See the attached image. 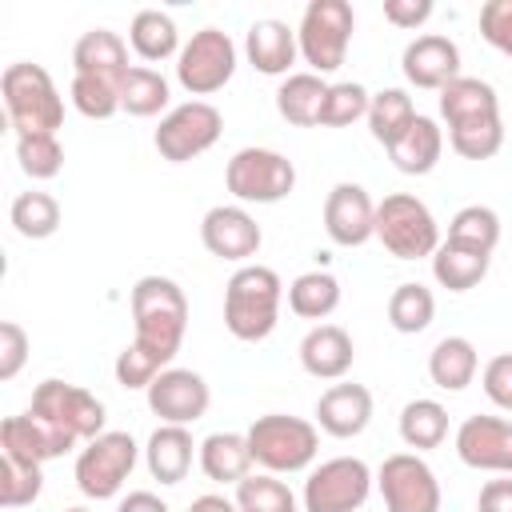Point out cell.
Listing matches in <instances>:
<instances>
[{"instance_id": "7402d4cb", "label": "cell", "mask_w": 512, "mask_h": 512, "mask_svg": "<svg viewBox=\"0 0 512 512\" xmlns=\"http://www.w3.org/2000/svg\"><path fill=\"white\" fill-rule=\"evenodd\" d=\"M352 360H356V348L340 324H316L300 340V364L316 380H344Z\"/></svg>"}, {"instance_id": "816d5d0a", "label": "cell", "mask_w": 512, "mask_h": 512, "mask_svg": "<svg viewBox=\"0 0 512 512\" xmlns=\"http://www.w3.org/2000/svg\"><path fill=\"white\" fill-rule=\"evenodd\" d=\"M116 512H172V508H168L156 492H144V488H140V492H128Z\"/></svg>"}, {"instance_id": "5bb4252c", "label": "cell", "mask_w": 512, "mask_h": 512, "mask_svg": "<svg viewBox=\"0 0 512 512\" xmlns=\"http://www.w3.org/2000/svg\"><path fill=\"white\" fill-rule=\"evenodd\" d=\"M212 404V388L192 368H164L148 384V408L160 416V424H196Z\"/></svg>"}, {"instance_id": "d6a6232c", "label": "cell", "mask_w": 512, "mask_h": 512, "mask_svg": "<svg viewBox=\"0 0 512 512\" xmlns=\"http://www.w3.org/2000/svg\"><path fill=\"white\" fill-rule=\"evenodd\" d=\"M168 100H172V88L156 68L132 64L124 72V80H120V112L140 116V120L144 116H160L168 108Z\"/></svg>"}, {"instance_id": "7bdbcfd3", "label": "cell", "mask_w": 512, "mask_h": 512, "mask_svg": "<svg viewBox=\"0 0 512 512\" xmlns=\"http://www.w3.org/2000/svg\"><path fill=\"white\" fill-rule=\"evenodd\" d=\"M72 108L88 120H108L120 112V80L108 76H72Z\"/></svg>"}, {"instance_id": "3957f363", "label": "cell", "mask_w": 512, "mask_h": 512, "mask_svg": "<svg viewBox=\"0 0 512 512\" xmlns=\"http://www.w3.org/2000/svg\"><path fill=\"white\" fill-rule=\"evenodd\" d=\"M0 96H4V112L16 136H32V132H60L64 124V96L52 84V76L40 64L16 60L4 68L0 76Z\"/></svg>"}, {"instance_id": "30bf717a", "label": "cell", "mask_w": 512, "mask_h": 512, "mask_svg": "<svg viewBox=\"0 0 512 512\" xmlns=\"http://www.w3.org/2000/svg\"><path fill=\"white\" fill-rule=\"evenodd\" d=\"M372 468L360 456H332L304 480V512H360L372 492Z\"/></svg>"}, {"instance_id": "f6af8a7d", "label": "cell", "mask_w": 512, "mask_h": 512, "mask_svg": "<svg viewBox=\"0 0 512 512\" xmlns=\"http://www.w3.org/2000/svg\"><path fill=\"white\" fill-rule=\"evenodd\" d=\"M168 364L160 360V356H152L148 348H140L136 340L132 344H124V352L116 356V384L120 388H144L148 392V384L164 372Z\"/></svg>"}, {"instance_id": "e575fe53", "label": "cell", "mask_w": 512, "mask_h": 512, "mask_svg": "<svg viewBox=\"0 0 512 512\" xmlns=\"http://www.w3.org/2000/svg\"><path fill=\"white\" fill-rule=\"evenodd\" d=\"M448 436V408L440 400H408L400 412V440L416 452L440 448Z\"/></svg>"}, {"instance_id": "cb8c5ba5", "label": "cell", "mask_w": 512, "mask_h": 512, "mask_svg": "<svg viewBox=\"0 0 512 512\" xmlns=\"http://www.w3.org/2000/svg\"><path fill=\"white\" fill-rule=\"evenodd\" d=\"M72 68L76 76H108V80H124L128 64V44L120 32L112 28H92L72 44Z\"/></svg>"}, {"instance_id": "4dcf8cb0", "label": "cell", "mask_w": 512, "mask_h": 512, "mask_svg": "<svg viewBox=\"0 0 512 512\" xmlns=\"http://www.w3.org/2000/svg\"><path fill=\"white\" fill-rule=\"evenodd\" d=\"M324 92H328L324 76H316V72H288L284 84L276 88V112L288 124H296V128H312V124H320Z\"/></svg>"}, {"instance_id": "83f0119b", "label": "cell", "mask_w": 512, "mask_h": 512, "mask_svg": "<svg viewBox=\"0 0 512 512\" xmlns=\"http://www.w3.org/2000/svg\"><path fill=\"white\" fill-rule=\"evenodd\" d=\"M488 264H492V252L464 248V244H452V240H440V248L432 252V276H436V284L448 288V292H468V288H476V284L488 276Z\"/></svg>"}, {"instance_id": "7dc6e473", "label": "cell", "mask_w": 512, "mask_h": 512, "mask_svg": "<svg viewBox=\"0 0 512 512\" xmlns=\"http://www.w3.org/2000/svg\"><path fill=\"white\" fill-rule=\"evenodd\" d=\"M480 384H484V396H488L496 408L512 412V352H500V356H492V360L484 364V376H480Z\"/></svg>"}, {"instance_id": "52a82bcc", "label": "cell", "mask_w": 512, "mask_h": 512, "mask_svg": "<svg viewBox=\"0 0 512 512\" xmlns=\"http://www.w3.org/2000/svg\"><path fill=\"white\" fill-rule=\"evenodd\" d=\"M224 184L240 204H276L296 188V164L276 148H240L224 168Z\"/></svg>"}, {"instance_id": "60d3db41", "label": "cell", "mask_w": 512, "mask_h": 512, "mask_svg": "<svg viewBox=\"0 0 512 512\" xmlns=\"http://www.w3.org/2000/svg\"><path fill=\"white\" fill-rule=\"evenodd\" d=\"M368 104H372V92L356 80H336L328 84L324 92V104H320V124L324 128H348L356 124L360 116H368Z\"/></svg>"}, {"instance_id": "74e56055", "label": "cell", "mask_w": 512, "mask_h": 512, "mask_svg": "<svg viewBox=\"0 0 512 512\" xmlns=\"http://www.w3.org/2000/svg\"><path fill=\"white\" fill-rule=\"evenodd\" d=\"M236 508L240 512H296V496L280 476L248 472L236 484Z\"/></svg>"}, {"instance_id": "8fae6325", "label": "cell", "mask_w": 512, "mask_h": 512, "mask_svg": "<svg viewBox=\"0 0 512 512\" xmlns=\"http://www.w3.org/2000/svg\"><path fill=\"white\" fill-rule=\"evenodd\" d=\"M236 72V44L220 28H200L188 36V44L176 56V80L188 96H212L220 92Z\"/></svg>"}, {"instance_id": "7a4b0ae2", "label": "cell", "mask_w": 512, "mask_h": 512, "mask_svg": "<svg viewBox=\"0 0 512 512\" xmlns=\"http://www.w3.org/2000/svg\"><path fill=\"white\" fill-rule=\"evenodd\" d=\"M280 300H284L280 276L264 264H244L224 284V328L244 344L268 340L280 320Z\"/></svg>"}, {"instance_id": "f35d334b", "label": "cell", "mask_w": 512, "mask_h": 512, "mask_svg": "<svg viewBox=\"0 0 512 512\" xmlns=\"http://www.w3.org/2000/svg\"><path fill=\"white\" fill-rule=\"evenodd\" d=\"M448 240L464 244V248H480L492 252L500 244V216L488 204H468L448 220Z\"/></svg>"}, {"instance_id": "484cf974", "label": "cell", "mask_w": 512, "mask_h": 512, "mask_svg": "<svg viewBox=\"0 0 512 512\" xmlns=\"http://www.w3.org/2000/svg\"><path fill=\"white\" fill-rule=\"evenodd\" d=\"M200 472L212 484H240L252 468V452H248V436L244 432H212L200 440Z\"/></svg>"}, {"instance_id": "277c9868", "label": "cell", "mask_w": 512, "mask_h": 512, "mask_svg": "<svg viewBox=\"0 0 512 512\" xmlns=\"http://www.w3.org/2000/svg\"><path fill=\"white\" fill-rule=\"evenodd\" d=\"M248 452L252 464H260L272 476H288V472H304L316 452H320V432L312 420L300 416H284V412H268L256 416L248 424Z\"/></svg>"}, {"instance_id": "f907efd6", "label": "cell", "mask_w": 512, "mask_h": 512, "mask_svg": "<svg viewBox=\"0 0 512 512\" xmlns=\"http://www.w3.org/2000/svg\"><path fill=\"white\" fill-rule=\"evenodd\" d=\"M476 512H512V476L488 480L476 496Z\"/></svg>"}, {"instance_id": "b9f144b4", "label": "cell", "mask_w": 512, "mask_h": 512, "mask_svg": "<svg viewBox=\"0 0 512 512\" xmlns=\"http://www.w3.org/2000/svg\"><path fill=\"white\" fill-rule=\"evenodd\" d=\"M16 160L20 172L32 180H52L64 168V144L52 132H32V136H16Z\"/></svg>"}, {"instance_id": "ac0fdd59", "label": "cell", "mask_w": 512, "mask_h": 512, "mask_svg": "<svg viewBox=\"0 0 512 512\" xmlns=\"http://www.w3.org/2000/svg\"><path fill=\"white\" fill-rule=\"evenodd\" d=\"M200 240H204V248L216 260H236L240 264V260H248V256L260 252L264 232H260L256 216L244 212L240 204H216L200 220Z\"/></svg>"}, {"instance_id": "f1b7e54d", "label": "cell", "mask_w": 512, "mask_h": 512, "mask_svg": "<svg viewBox=\"0 0 512 512\" xmlns=\"http://www.w3.org/2000/svg\"><path fill=\"white\" fill-rule=\"evenodd\" d=\"M476 368H480V356L468 336H444L428 352V376L444 392H464L476 380Z\"/></svg>"}, {"instance_id": "9c48e42d", "label": "cell", "mask_w": 512, "mask_h": 512, "mask_svg": "<svg viewBox=\"0 0 512 512\" xmlns=\"http://www.w3.org/2000/svg\"><path fill=\"white\" fill-rule=\"evenodd\" d=\"M136 440L128 432H100L76 456V488L88 500H112L136 468Z\"/></svg>"}, {"instance_id": "6da1fadb", "label": "cell", "mask_w": 512, "mask_h": 512, "mask_svg": "<svg viewBox=\"0 0 512 512\" xmlns=\"http://www.w3.org/2000/svg\"><path fill=\"white\" fill-rule=\"evenodd\" d=\"M132 324L136 344L172 364L188 332V296L168 276H140L132 284Z\"/></svg>"}, {"instance_id": "bcb514c9", "label": "cell", "mask_w": 512, "mask_h": 512, "mask_svg": "<svg viewBox=\"0 0 512 512\" xmlns=\"http://www.w3.org/2000/svg\"><path fill=\"white\" fill-rule=\"evenodd\" d=\"M480 36L512 60V0H488L480 8Z\"/></svg>"}, {"instance_id": "d6986e66", "label": "cell", "mask_w": 512, "mask_h": 512, "mask_svg": "<svg viewBox=\"0 0 512 512\" xmlns=\"http://www.w3.org/2000/svg\"><path fill=\"white\" fill-rule=\"evenodd\" d=\"M400 68H404V80L412 88L440 92L444 84H452L460 76V48H456V40H448L440 32H424V36L408 40Z\"/></svg>"}, {"instance_id": "ab89813d", "label": "cell", "mask_w": 512, "mask_h": 512, "mask_svg": "<svg viewBox=\"0 0 512 512\" xmlns=\"http://www.w3.org/2000/svg\"><path fill=\"white\" fill-rule=\"evenodd\" d=\"M448 144L464 160H488V156H496L504 148V120L500 116H488V120L452 124L448 128Z\"/></svg>"}, {"instance_id": "4316f807", "label": "cell", "mask_w": 512, "mask_h": 512, "mask_svg": "<svg viewBox=\"0 0 512 512\" xmlns=\"http://www.w3.org/2000/svg\"><path fill=\"white\" fill-rule=\"evenodd\" d=\"M440 116L448 128L468 124V120H488V116H500V96L488 80L456 76L452 84L440 88Z\"/></svg>"}, {"instance_id": "c3c4849f", "label": "cell", "mask_w": 512, "mask_h": 512, "mask_svg": "<svg viewBox=\"0 0 512 512\" xmlns=\"http://www.w3.org/2000/svg\"><path fill=\"white\" fill-rule=\"evenodd\" d=\"M28 360V332L16 320L0 324V380H16V372Z\"/></svg>"}, {"instance_id": "e0dca14e", "label": "cell", "mask_w": 512, "mask_h": 512, "mask_svg": "<svg viewBox=\"0 0 512 512\" xmlns=\"http://www.w3.org/2000/svg\"><path fill=\"white\" fill-rule=\"evenodd\" d=\"M80 440L68 436L64 428H56L52 420L36 416L32 408L24 416H8L0 424V452L4 456H16L24 464H44V460H56L64 452H72Z\"/></svg>"}, {"instance_id": "836d02e7", "label": "cell", "mask_w": 512, "mask_h": 512, "mask_svg": "<svg viewBox=\"0 0 512 512\" xmlns=\"http://www.w3.org/2000/svg\"><path fill=\"white\" fill-rule=\"evenodd\" d=\"M288 308L300 320H328L340 308V280L332 272H320V268L300 272L288 284Z\"/></svg>"}, {"instance_id": "ee69618b", "label": "cell", "mask_w": 512, "mask_h": 512, "mask_svg": "<svg viewBox=\"0 0 512 512\" xmlns=\"http://www.w3.org/2000/svg\"><path fill=\"white\" fill-rule=\"evenodd\" d=\"M44 488L40 464H24L16 456L0 452V504L4 508H28Z\"/></svg>"}, {"instance_id": "7c38bea8", "label": "cell", "mask_w": 512, "mask_h": 512, "mask_svg": "<svg viewBox=\"0 0 512 512\" xmlns=\"http://www.w3.org/2000/svg\"><path fill=\"white\" fill-rule=\"evenodd\" d=\"M32 412L44 416V420H52L56 428H64L68 436H76L80 444L96 440L104 432V420H108L104 404L88 388L68 384V380H40L36 392H32Z\"/></svg>"}, {"instance_id": "603a6c76", "label": "cell", "mask_w": 512, "mask_h": 512, "mask_svg": "<svg viewBox=\"0 0 512 512\" xmlns=\"http://www.w3.org/2000/svg\"><path fill=\"white\" fill-rule=\"evenodd\" d=\"M196 452H200V444H192V432L184 424H160L144 444V464H148L152 480L180 484L188 476Z\"/></svg>"}, {"instance_id": "9a60e30c", "label": "cell", "mask_w": 512, "mask_h": 512, "mask_svg": "<svg viewBox=\"0 0 512 512\" xmlns=\"http://www.w3.org/2000/svg\"><path fill=\"white\" fill-rule=\"evenodd\" d=\"M456 456L476 472L512 476V420L504 416H468L456 428Z\"/></svg>"}, {"instance_id": "f5cc1de1", "label": "cell", "mask_w": 512, "mask_h": 512, "mask_svg": "<svg viewBox=\"0 0 512 512\" xmlns=\"http://www.w3.org/2000/svg\"><path fill=\"white\" fill-rule=\"evenodd\" d=\"M188 512H240V508H236V500H228L220 492H204V496H196L188 504Z\"/></svg>"}, {"instance_id": "f546056e", "label": "cell", "mask_w": 512, "mask_h": 512, "mask_svg": "<svg viewBox=\"0 0 512 512\" xmlns=\"http://www.w3.org/2000/svg\"><path fill=\"white\" fill-rule=\"evenodd\" d=\"M128 44H132V52L140 56V60H148V64H160V60H168V56H180V32H176V20L168 16V12H160V8H140L136 16H132V24H128Z\"/></svg>"}, {"instance_id": "681fc988", "label": "cell", "mask_w": 512, "mask_h": 512, "mask_svg": "<svg viewBox=\"0 0 512 512\" xmlns=\"http://www.w3.org/2000/svg\"><path fill=\"white\" fill-rule=\"evenodd\" d=\"M432 12H436L432 0H388L384 4V20L396 28H420Z\"/></svg>"}, {"instance_id": "ba28073f", "label": "cell", "mask_w": 512, "mask_h": 512, "mask_svg": "<svg viewBox=\"0 0 512 512\" xmlns=\"http://www.w3.org/2000/svg\"><path fill=\"white\" fill-rule=\"evenodd\" d=\"M220 132H224L220 108L208 100H188V104H176L164 112L152 144L168 164H188V160L204 156L220 140Z\"/></svg>"}, {"instance_id": "2e32d148", "label": "cell", "mask_w": 512, "mask_h": 512, "mask_svg": "<svg viewBox=\"0 0 512 512\" xmlns=\"http://www.w3.org/2000/svg\"><path fill=\"white\" fill-rule=\"evenodd\" d=\"M324 232L340 248L368 244L376 236V204H372V196L360 184L340 180L324 200Z\"/></svg>"}, {"instance_id": "ffe728a7", "label": "cell", "mask_w": 512, "mask_h": 512, "mask_svg": "<svg viewBox=\"0 0 512 512\" xmlns=\"http://www.w3.org/2000/svg\"><path fill=\"white\" fill-rule=\"evenodd\" d=\"M368 420H372V392L364 384H332L316 400V424L336 440L360 436Z\"/></svg>"}, {"instance_id": "d4e9b609", "label": "cell", "mask_w": 512, "mask_h": 512, "mask_svg": "<svg viewBox=\"0 0 512 512\" xmlns=\"http://www.w3.org/2000/svg\"><path fill=\"white\" fill-rule=\"evenodd\" d=\"M388 156L404 176H428L444 156V128L432 116H416L408 132L388 148Z\"/></svg>"}, {"instance_id": "db71d44e", "label": "cell", "mask_w": 512, "mask_h": 512, "mask_svg": "<svg viewBox=\"0 0 512 512\" xmlns=\"http://www.w3.org/2000/svg\"><path fill=\"white\" fill-rule=\"evenodd\" d=\"M64 512H88V508H64Z\"/></svg>"}, {"instance_id": "8992f818", "label": "cell", "mask_w": 512, "mask_h": 512, "mask_svg": "<svg viewBox=\"0 0 512 512\" xmlns=\"http://www.w3.org/2000/svg\"><path fill=\"white\" fill-rule=\"evenodd\" d=\"M352 32H356V12L348 0H312L300 16V28H296V44H300L304 64L316 76L336 72L348 56Z\"/></svg>"}, {"instance_id": "8d00e7d4", "label": "cell", "mask_w": 512, "mask_h": 512, "mask_svg": "<svg viewBox=\"0 0 512 512\" xmlns=\"http://www.w3.org/2000/svg\"><path fill=\"white\" fill-rule=\"evenodd\" d=\"M432 316H436V296L424 284L408 280V284L392 288V296H388V324L396 332L416 336V332H424L432 324Z\"/></svg>"}, {"instance_id": "44dd1931", "label": "cell", "mask_w": 512, "mask_h": 512, "mask_svg": "<svg viewBox=\"0 0 512 512\" xmlns=\"http://www.w3.org/2000/svg\"><path fill=\"white\" fill-rule=\"evenodd\" d=\"M244 56L256 72L264 76H288V68L296 64L300 56V44H296V28H288L284 20L276 16H264L256 20L248 32H244Z\"/></svg>"}, {"instance_id": "5b68a950", "label": "cell", "mask_w": 512, "mask_h": 512, "mask_svg": "<svg viewBox=\"0 0 512 512\" xmlns=\"http://www.w3.org/2000/svg\"><path fill=\"white\" fill-rule=\"evenodd\" d=\"M376 240L396 260H424L440 248V224L420 196L392 192L376 204Z\"/></svg>"}, {"instance_id": "4fadbf2b", "label": "cell", "mask_w": 512, "mask_h": 512, "mask_svg": "<svg viewBox=\"0 0 512 512\" xmlns=\"http://www.w3.org/2000/svg\"><path fill=\"white\" fill-rule=\"evenodd\" d=\"M388 512H440V480L416 452H392L376 472Z\"/></svg>"}, {"instance_id": "d590c367", "label": "cell", "mask_w": 512, "mask_h": 512, "mask_svg": "<svg viewBox=\"0 0 512 512\" xmlns=\"http://www.w3.org/2000/svg\"><path fill=\"white\" fill-rule=\"evenodd\" d=\"M8 220L24 240H48L60 228V200L52 192H20L8 208Z\"/></svg>"}, {"instance_id": "1f68e13d", "label": "cell", "mask_w": 512, "mask_h": 512, "mask_svg": "<svg viewBox=\"0 0 512 512\" xmlns=\"http://www.w3.org/2000/svg\"><path fill=\"white\" fill-rule=\"evenodd\" d=\"M416 116L420 112H416V104H412V96L404 88H380V92H372V104H368V116L364 120H368L372 140L384 144V148H392L408 132V124Z\"/></svg>"}]
</instances>
